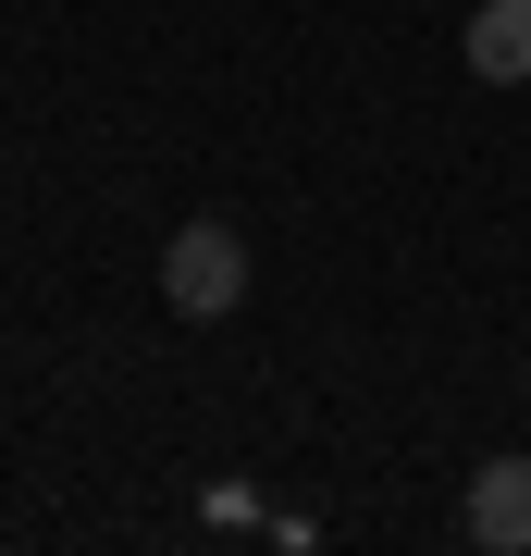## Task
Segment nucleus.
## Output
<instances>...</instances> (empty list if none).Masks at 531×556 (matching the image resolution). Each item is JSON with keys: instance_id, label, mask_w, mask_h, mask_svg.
I'll use <instances>...</instances> for the list:
<instances>
[{"instance_id": "obj_1", "label": "nucleus", "mask_w": 531, "mask_h": 556, "mask_svg": "<svg viewBox=\"0 0 531 556\" xmlns=\"http://www.w3.org/2000/svg\"><path fill=\"white\" fill-rule=\"evenodd\" d=\"M161 298H174L186 321H223L248 298V248H236V223H186L174 248H161Z\"/></svg>"}, {"instance_id": "obj_3", "label": "nucleus", "mask_w": 531, "mask_h": 556, "mask_svg": "<svg viewBox=\"0 0 531 556\" xmlns=\"http://www.w3.org/2000/svg\"><path fill=\"white\" fill-rule=\"evenodd\" d=\"M470 75L482 87H531V0H482L470 13Z\"/></svg>"}, {"instance_id": "obj_2", "label": "nucleus", "mask_w": 531, "mask_h": 556, "mask_svg": "<svg viewBox=\"0 0 531 556\" xmlns=\"http://www.w3.org/2000/svg\"><path fill=\"white\" fill-rule=\"evenodd\" d=\"M470 544L482 556H531V457H482L470 470Z\"/></svg>"}]
</instances>
